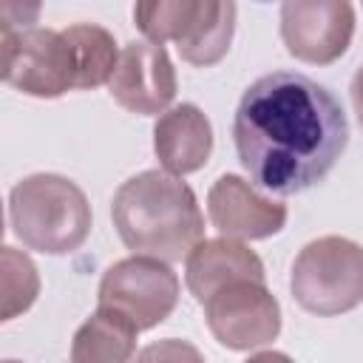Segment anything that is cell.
<instances>
[{
    "instance_id": "obj_15",
    "label": "cell",
    "mask_w": 363,
    "mask_h": 363,
    "mask_svg": "<svg viewBox=\"0 0 363 363\" xmlns=\"http://www.w3.org/2000/svg\"><path fill=\"white\" fill-rule=\"evenodd\" d=\"M62 31L71 40L77 57V91L108 85L122 54L113 34L96 23H74Z\"/></svg>"
},
{
    "instance_id": "obj_8",
    "label": "cell",
    "mask_w": 363,
    "mask_h": 363,
    "mask_svg": "<svg viewBox=\"0 0 363 363\" xmlns=\"http://www.w3.org/2000/svg\"><path fill=\"white\" fill-rule=\"evenodd\" d=\"M354 34L352 0H284L281 40L286 51L309 65L337 62Z\"/></svg>"
},
{
    "instance_id": "obj_1",
    "label": "cell",
    "mask_w": 363,
    "mask_h": 363,
    "mask_svg": "<svg viewBox=\"0 0 363 363\" xmlns=\"http://www.w3.org/2000/svg\"><path fill=\"white\" fill-rule=\"evenodd\" d=\"M233 142L250 182L295 196L332 173L349 145V122L326 85L298 71H272L238 99Z\"/></svg>"
},
{
    "instance_id": "obj_13",
    "label": "cell",
    "mask_w": 363,
    "mask_h": 363,
    "mask_svg": "<svg viewBox=\"0 0 363 363\" xmlns=\"http://www.w3.org/2000/svg\"><path fill=\"white\" fill-rule=\"evenodd\" d=\"M235 20H238L235 0H201L190 28L176 43L182 60L196 68H210L221 62L233 45Z\"/></svg>"
},
{
    "instance_id": "obj_11",
    "label": "cell",
    "mask_w": 363,
    "mask_h": 363,
    "mask_svg": "<svg viewBox=\"0 0 363 363\" xmlns=\"http://www.w3.org/2000/svg\"><path fill=\"white\" fill-rule=\"evenodd\" d=\"M153 150L167 173H196L213 153V125L199 105H173L153 125Z\"/></svg>"
},
{
    "instance_id": "obj_19",
    "label": "cell",
    "mask_w": 363,
    "mask_h": 363,
    "mask_svg": "<svg viewBox=\"0 0 363 363\" xmlns=\"http://www.w3.org/2000/svg\"><path fill=\"white\" fill-rule=\"evenodd\" d=\"M184 354H190L193 360H199V352L196 349H190V346H179V340H164L162 346H150V349H145V352H139V357H184Z\"/></svg>"
},
{
    "instance_id": "obj_9",
    "label": "cell",
    "mask_w": 363,
    "mask_h": 363,
    "mask_svg": "<svg viewBox=\"0 0 363 363\" xmlns=\"http://www.w3.org/2000/svg\"><path fill=\"white\" fill-rule=\"evenodd\" d=\"M176 68L164 45L133 40L122 48L116 71L108 82L111 99L139 116L164 113L176 99Z\"/></svg>"
},
{
    "instance_id": "obj_20",
    "label": "cell",
    "mask_w": 363,
    "mask_h": 363,
    "mask_svg": "<svg viewBox=\"0 0 363 363\" xmlns=\"http://www.w3.org/2000/svg\"><path fill=\"white\" fill-rule=\"evenodd\" d=\"M349 96H352V108H354V113H357V122H360V128H363V65H360V68L354 71V77H352Z\"/></svg>"
},
{
    "instance_id": "obj_17",
    "label": "cell",
    "mask_w": 363,
    "mask_h": 363,
    "mask_svg": "<svg viewBox=\"0 0 363 363\" xmlns=\"http://www.w3.org/2000/svg\"><path fill=\"white\" fill-rule=\"evenodd\" d=\"M0 286H3L0 320H14L17 315L28 312L40 295V272L34 261L9 244L0 250Z\"/></svg>"
},
{
    "instance_id": "obj_7",
    "label": "cell",
    "mask_w": 363,
    "mask_h": 363,
    "mask_svg": "<svg viewBox=\"0 0 363 363\" xmlns=\"http://www.w3.org/2000/svg\"><path fill=\"white\" fill-rule=\"evenodd\" d=\"M204 320L213 337L230 352H255L281 335V303L267 281L238 278L216 289L204 303Z\"/></svg>"
},
{
    "instance_id": "obj_6",
    "label": "cell",
    "mask_w": 363,
    "mask_h": 363,
    "mask_svg": "<svg viewBox=\"0 0 363 363\" xmlns=\"http://www.w3.org/2000/svg\"><path fill=\"white\" fill-rule=\"evenodd\" d=\"M3 82L37 99H57L77 88V57L65 31H3Z\"/></svg>"
},
{
    "instance_id": "obj_21",
    "label": "cell",
    "mask_w": 363,
    "mask_h": 363,
    "mask_svg": "<svg viewBox=\"0 0 363 363\" xmlns=\"http://www.w3.org/2000/svg\"><path fill=\"white\" fill-rule=\"evenodd\" d=\"M258 3H269V0H258Z\"/></svg>"
},
{
    "instance_id": "obj_12",
    "label": "cell",
    "mask_w": 363,
    "mask_h": 363,
    "mask_svg": "<svg viewBox=\"0 0 363 363\" xmlns=\"http://www.w3.org/2000/svg\"><path fill=\"white\" fill-rule=\"evenodd\" d=\"M238 278L267 281L264 261L244 241L227 235L201 238L184 258V284L199 303H204L216 289Z\"/></svg>"
},
{
    "instance_id": "obj_10",
    "label": "cell",
    "mask_w": 363,
    "mask_h": 363,
    "mask_svg": "<svg viewBox=\"0 0 363 363\" xmlns=\"http://www.w3.org/2000/svg\"><path fill=\"white\" fill-rule=\"evenodd\" d=\"M207 218L218 235L235 241H258L284 230L286 204L264 196L255 182L224 173L207 193Z\"/></svg>"
},
{
    "instance_id": "obj_3",
    "label": "cell",
    "mask_w": 363,
    "mask_h": 363,
    "mask_svg": "<svg viewBox=\"0 0 363 363\" xmlns=\"http://www.w3.org/2000/svg\"><path fill=\"white\" fill-rule=\"evenodd\" d=\"M91 204L77 182L60 173H34L9 193V224L26 250L68 255L91 233Z\"/></svg>"
},
{
    "instance_id": "obj_16",
    "label": "cell",
    "mask_w": 363,
    "mask_h": 363,
    "mask_svg": "<svg viewBox=\"0 0 363 363\" xmlns=\"http://www.w3.org/2000/svg\"><path fill=\"white\" fill-rule=\"evenodd\" d=\"M201 0H133V26L150 43H179Z\"/></svg>"
},
{
    "instance_id": "obj_5",
    "label": "cell",
    "mask_w": 363,
    "mask_h": 363,
    "mask_svg": "<svg viewBox=\"0 0 363 363\" xmlns=\"http://www.w3.org/2000/svg\"><path fill=\"white\" fill-rule=\"evenodd\" d=\"M179 292L182 284L170 269V261L133 252L130 258H122L102 272L96 303L116 309L139 332H145L170 318L179 303Z\"/></svg>"
},
{
    "instance_id": "obj_4",
    "label": "cell",
    "mask_w": 363,
    "mask_h": 363,
    "mask_svg": "<svg viewBox=\"0 0 363 363\" xmlns=\"http://www.w3.org/2000/svg\"><path fill=\"white\" fill-rule=\"evenodd\" d=\"M289 292L318 318H335L363 303V247L343 235L309 241L292 261Z\"/></svg>"
},
{
    "instance_id": "obj_2",
    "label": "cell",
    "mask_w": 363,
    "mask_h": 363,
    "mask_svg": "<svg viewBox=\"0 0 363 363\" xmlns=\"http://www.w3.org/2000/svg\"><path fill=\"white\" fill-rule=\"evenodd\" d=\"M111 218L130 252L182 261L204 238V216L182 176L145 170L122 182L111 201Z\"/></svg>"
},
{
    "instance_id": "obj_18",
    "label": "cell",
    "mask_w": 363,
    "mask_h": 363,
    "mask_svg": "<svg viewBox=\"0 0 363 363\" xmlns=\"http://www.w3.org/2000/svg\"><path fill=\"white\" fill-rule=\"evenodd\" d=\"M43 0H0V23L3 31L31 28L40 20Z\"/></svg>"
},
{
    "instance_id": "obj_14",
    "label": "cell",
    "mask_w": 363,
    "mask_h": 363,
    "mask_svg": "<svg viewBox=\"0 0 363 363\" xmlns=\"http://www.w3.org/2000/svg\"><path fill=\"white\" fill-rule=\"evenodd\" d=\"M139 329L116 309L96 306V312L77 329L71 360L77 363H125L136 354Z\"/></svg>"
}]
</instances>
